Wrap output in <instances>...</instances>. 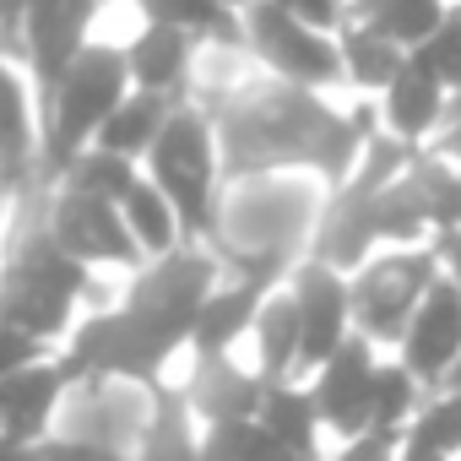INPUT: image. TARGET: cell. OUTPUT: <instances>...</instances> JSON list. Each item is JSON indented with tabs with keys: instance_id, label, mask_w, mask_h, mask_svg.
<instances>
[{
	"instance_id": "obj_1",
	"label": "cell",
	"mask_w": 461,
	"mask_h": 461,
	"mask_svg": "<svg viewBox=\"0 0 461 461\" xmlns=\"http://www.w3.org/2000/svg\"><path fill=\"white\" fill-rule=\"evenodd\" d=\"M87 288H93L87 267L55 245L50 228H39L33 240H23L17 261L0 277V326L33 342H55L60 331H71V310Z\"/></svg>"
},
{
	"instance_id": "obj_2",
	"label": "cell",
	"mask_w": 461,
	"mask_h": 461,
	"mask_svg": "<svg viewBox=\"0 0 461 461\" xmlns=\"http://www.w3.org/2000/svg\"><path fill=\"white\" fill-rule=\"evenodd\" d=\"M439 250H391L380 261H364L353 277V326L364 342H402L412 315L423 310Z\"/></svg>"
},
{
	"instance_id": "obj_3",
	"label": "cell",
	"mask_w": 461,
	"mask_h": 461,
	"mask_svg": "<svg viewBox=\"0 0 461 461\" xmlns=\"http://www.w3.org/2000/svg\"><path fill=\"white\" fill-rule=\"evenodd\" d=\"M125 77H131V60L114 55V50H82L55 93V125H50V163L55 168H71V158H82L77 147L87 136L104 131V120L125 104Z\"/></svg>"
},
{
	"instance_id": "obj_4",
	"label": "cell",
	"mask_w": 461,
	"mask_h": 461,
	"mask_svg": "<svg viewBox=\"0 0 461 461\" xmlns=\"http://www.w3.org/2000/svg\"><path fill=\"white\" fill-rule=\"evenodd\" d=\"M152 185L174 201L185 234L217 228V212H212V131H206L201 114H190V109L168 114L163 136L152 141Z\"/></svg>"
},
{
	"instance_id": "obj_5",
	"label": "cell",
	"mask_w": 461,
	"mask_h": 461,
	"mask_svg": "<svg viewBox=\"0 0 461 461\" xmlns=\"http://www.w3.org/2000/svg\"><path fill=\"white\" fill-rule=\"evenodd\" d=\"M50 234L66 256L82 267H141V245L131 240L125 212L109 201H93L82 190H66L50 212Z\"/></svg>"
},
{
	"instance_id": "obj_6",
	"label": "cell",
	"mask_w": 461,
	"mask_h": 461,
	"mask_svg": "<svg viewBox=\"0 0 461 461\" xmlns=\"http://www.w3.org/2000/svg\"><path fill=\"white\" fill-rule=\"evenodd\" d=\"M375 380H380V358H375V342H364L358 331L342 342V353L315 369V407H321V423L342 439H358L369 434V412H375Z\"/></svg>"
},
{
	"instance_id": "obj_7",
	"label": "cell",
	"mask_w": 461,
	"mask_h": 461,
	"mask_svg": "<svg viewBox=\"0 0 461 461\" xmlns=\"http://www.w3.org/2000/svg\"><path fill=\"white\" fill-rule=\"evenodd\" d=\"M294 304H299V326H304V358H299V375L310 369H326L342 342H348V326H353V283H342V272L310 261L299 267L294 277Z\"/></svg>"
},
{
	"instance_id": "obj_8",
	"label": "cell",
	"mask_w": 461,
	"mask_h": 461,
	"mask_svg": "<svg viewBox=\"0 0 461 461\" xmlns=\"http://www.w3.org/2000/svg\"><path fill=\"white\" fill-rule=\"evenodd\" d=\"M456 364H461V288L439 277L402 337V369L418 385H450Z\"/></svg>"
},
{
	"instance_id": "obj_9",
	"label": "cell",
	"mask_w": 461,
	"mask_h": 461,
	"mask_svg": "<svg viewBox=\"0 0 461 461\" xmlns=\"http://www.w3.org/2000/svg\"><path fill=\"white\" fill-rule=\"evenodd\" d=\"M250 39H256V50H261L288 82L321 87V82H337V77H342V50H331L315 28L294 23L277 0H256V12H250Z\"/></svg>"
},
{
	"instance_id": "obj_10",
	"label": "cell",
	"mask_w": 461,
	"mask_h": 461,
	"mask_svg": "<svg viewBox=\"0 0 461 461\" xmlns=\"http://www.w3.org/2000/svg\"><path fill=\"white\" fill-rule=\"evenodd\" d=\"M66 396H71V380H66L60 358L28 364L12 380H0V439L33 450L39 439L55 434V423L66 412Z\"/></svg>"
},
{
	"instance_id": "obj_11",
	"label": "cell",
	"mask_w": 461,
	"mask_h": 461,
	"mask_svg": "<svg viewBox=\"0 0 461 461\" xmlns=\"http://www.w3.org/2000/svg\"><path fill=\"white\" fill-rule=\"evenodd\" d=\"M267 380L245 364H234V353L222 358H195L190 380H185V402L195 412L201 429H217V423H256L261 418V402H267Z\"/></svg>"
},
{
	"instance_id": "obj_12",
	"label": "cell",
	"mask_w": 461,
	"mask_h": 461,
	"mask_svg": "<svg viewBox=\"0 0 461 461\" xmlns=\"http://www.w3.org/2000/svg\"><path fill=\"white\" fill-rule=\"evenodd\" d=\"M87 12H93V0H33L28 39H33V60H39V77H44L50 93H60L71 60L82 55L77 39L87 28Z\"/></svg>"
},
{
	"instance_id": "obj_13",
	"label": "cell",
	"mask_w": 461,
	"mask_h": 461,
	"mask_svg": "<svg viewBox=\"0 0 461 461\" xmlns=\"http://www.w3.org/2000/svg\"><path fill=\"white\" fill-rule=\"evenodd\" d=\"M261 304H267V288H261V283H228V288H217V294L201 304V315H195V337H190L195 358H222V353H234V342H240L245 331H256Z\"/></svg>"
},
{
	"instance_id": "obj_14",
	"label": "cell",
	"mask_w": 461,
	"mask_h": 461,
	"mask_svg": "<svg viewBox=\"0 0 461 461\" xmlns=\"http://www.w3.org/2000/svg\"><path fill=\"white\" fill-rule=\"evenodd\" d=\"M131 461H201V429H195L185 391H174L163 380L152 385V418H147Z\"/></svg>"
},
{
	"instance_id": "obj_15",
	"label": "cell",
	"mask_w": 461,
	"mask_h": 461,
	"mask_svg": "<svg viewBox=\"0 0 461 461\" xmlns=\"http://www.w3.org/2000/svg\"><path fill=\"white\" fill-rule=\"evenodd\" d=\"M304 358V326L294 294H267L261 321H256V375L267 385H288Z\"/></svg>"
},
{
	"instance_id": "obj_16",
	"label": "cell",
	"mask_w": 461,
	"mask_h": 461,
	"mask_svg": "<svg viewBox=\"0 0 461 461\" xmlns=\"http://www.w3.org/2000/svg\"><path fill=\"white\" fill-rule=\"evenodd\" d=\"M445 114H450V109H445V87L429 82V77L407 60L402 77H396L391 93H385V125H391V136H396V141H423Z\"/></svg>"
},
{
	"instance_id": "obj_17",
	"label": "cell",
	"mask_w": 461,
	"mask_h": 461,
	"mask_svg": "<svg viewBox=\"0 0 461 461\" xmlns=\"http://www.w3.org/2000/svg\"><path fill=\"white\" fill-rule=\"evenodd\" d=\"M358 12V28L380 33L385 44H396L402 55H412L418 44L434 39V28L445 23V6L439 0H353Z\"/></svg>"
},
{
	"instance_id": "obj_18",
	"label": "cell",
	"mask_w": 461,
	"mask_h": 461,
	"mask_svg": "<svg viewBox=\"0 0 461 461\" xmlns=\"http://www.w3.org/2000/svg\"><path fill=\"white\" fill-rule=\"evenodd\" d=\"M267 434H277L288 450H299L304 461H321V407H315V396L304 391V385H272L267 391V402H261V418H256Z\"/></svg>"
},
{
	"instance_id": "obj_19",
	"label": "cell",
	"mask_w": 461,
	"mask_h": 461,
	"mask_svg": "<svg viewBox=\"0 0 461 461\" xmlns=\"http://www.w3.org/2000/svg\"><path fill=\"white\" fill-rule=\"evenodd\" d=\"M120 212H125V228H131V240L141 245V256H152V261H163V256H174L179 250V212H174V201L158 190V185H136L125 201H120Z\"/></svg>"
},
{
	"instance_id": "obj_20",
	"label": "cell",
	"mask_w": 461,
	"mask_h": 461,
	"mask_svg": "<svg viewBox=\"0 0 461 461\" xmlns=\"http://www.w3.org/2000/svg\"><path fill=\"white\" fill-rule=\"evenodd\" d=\"M163 125H168V104H163V93H136V98H125V104L104 120V131H98V152H114V158L152 152V141L163 136Z\"/></svg>"
},
{
	"instance_id": "obj_21",
	"label": "cell",
	"mask_w": 461,
	"mask_h": 461,
	"mask_svg": "<svg viewBox=\"0 0 461 461\" xmlns=\"http://www.w3.org/2000/svg\"><path fill=\"white\" fill-rule=\"evenodd\" d=\"M201 461H304V456L288 450L261 423H217L201 429Z\"/></svg>"
},
{
	"instance_id": "obj_22",
	"label": "cell",
	"mask_w": 461,
	"mask_h": 461,
	"mask_svg": "<svg viewBox=\"0 0 461 461\" xmlns=\"http://www.w3.org/2000/svg\"><path fill=\"white\" fill-rule=\"evenodd\" d=\"M125 60H131V77L141 82V93H168L179 82V71H185V33L152 23Z\"/></svg>"
},
{
	"instance_id": "obj_23",
	"label": "cell",
	"mask_w": 461,
	"mask_h": 461,
	"mask_svg": "<svg viewBox=\"0 0 461 461\" xmlns=\"http://www.w3.org/2000/svg\"><path fill=\"white\" fill-rule=\"evenodd\" d=\"M423 412L418 402V380L402 369V364H380V380H375V412H369V434H407L412 418Z\"/></svg>"
},
{
	"instance_id": "obj_24",
	"label": "cell",
	"mask_w": 461,
	"mask_h": 461,
	"mask_svg": "<svg viewBox=\"0 0 461 461\" xmlns=\"http://www.w3.org/2000/svg\"><path fill=\"white\" fill-rule=\"evenodd\" d=\"M402 66H407V55L396 44H385L369 28H348V39H342V71H353V82L391 93V82L402 77Z\"/></svg>"
},
{
	"instance_id": "obj_25",
	"label": "cell",
	"mask_w": 461,
	"mask_h": 461,
	"mask_svg": "<svg viewBox=\"0 0 461 461\" xmlns=\"http://www.w3.org/2000/svg\"><path fill=\"white\" fill-rule=\"evenodd\" d=\"M136 185H141V179H136L131 158H114V152H87V158H77V163H71V190H82V195H93V201L120 206Z\"/></svg>"
},
{
	"instance_id": "obj_26",
	"label": "cell",
	"mask_w": 461,
	"mask_h": 461,
	"mask_svg": "<svg viewBox=\"0 0 461 461\" xmlns=\"http://www.w3.org/2000/svg\"><path fill=\"white\" fill-rule=\"evenodd\" d=\"M429 82H439L445 93H461V12H445V23L434 28L429 44H418L407 55Z\"/></svg>"
},
{
	"instance_id": "obj_27",
	"label": "cell",
	"mask_w": 461,
	"mask_h": 461,
	"mask_svg": "<svg viewBox=\"0 0 461 461\" xmlns=\"http://www.w3.org/2000/svg\"><path fill=\"white\" fill-rule=\"evenodd\" d=\"M407 439H412V445H423V450H439V456L461 450V391L429 396V402H423V412L412 418Z\"/></svg>"
},
{
	"instance_id": "obj_28",
	"label": "cell",
	"mask_w": 461,
	"mask_h": 461,
	"mask_svg": "<svg viewBox=\"0 0 461 461\" xmlns=\"http://www.w3.org/2000/svg\"><path fill=\"white\" fill-rule=\"evenodd\" d=\"M147 12H152V23L158 28H212V33H222L228 28V12L217 6V0H147Z\"/></svg>"
},
{
	"instance_id": "obj_29",
	"label": "cell",
	"mask_w": 461,
	"mask_h": 461,
	"mask_svg": "<svg viewBox=\"0 0 461 461\" xmlns=\"http://www.w3.org/2000/svg\"><path fill=\"white\" fill-rule=\"evenodd\" d=\"M23 158H28V109H23L17 82H12L6 93H0V168L17 174Z\"/></svg>"
},
{
	"instance_id": "obj_30",
	"label": "cell",
	"mask_w": 461,
	"mask_h": 461,
	"mask_svg": "<svg viewBox=\"0 0 461 461\" xmlns=\"http://www.w3.org/2000/svg\"><path fill=\"white\" fill-rule=\"evenodd\" d=\"M28 364H44V342L23 337V331H12V326H0V380H12V375L28 369Z\"/></svg>"
},
{
	"instance_id": "obj_31",
	"label": "cell",
	"mask_w": 461,
	"mask_h": 461,
	"mask_svg": "<svg viewBox=\"0 0 461 461\" xmlns=\"http://www.w3.org/2000/svg\"><path fill=\"white\" fill-rule=\"evenodd\" d=\"M277 6L294 17V23H304V28H331L337 17H342V0H277Z\"/></svg>"
},
{
	"instance_id": "obj_32",
	"label": "cell",
	"mask_w": 461,
	"mask_h": 461,
	"mask_svg": "<svg viewBox=\"0 0 461 461\" xmlns=\"http://www.w3.org/2000/svg\"><path fill=\"white\" fill-rule=\"evenodd\" d=\"M331 461H396V439H391V434H358V439H348Z\"/></svg>"
},
{
	"instance_id": "obj_33",
	"label": "cell",
	"mask_w": 461,
	"mask_h": 461,
	"mask_svg": "<svg viewBox=\"0 0 461 461\" xmlns=\"http://www.w3.org/2000/svg\"><path fill=\"white\" fill-rule=\"evenodd\" d=\"M439 256H445V267H450V283L461 288V228L439 240Z\"/></svg>"
},
{
	"instance_id": "obj_34",
	"label": "cell",
	"mask_w": 461,
	"mask_h": 461,
	"mask_svg": "<svg viewBox=\"0 0 461 461\" xmlns=\"http://www.w3.org/2000/svg\"><path fill=\"white\" fill-rule=\"evenodd\" d=\"M450 125H445V152L450 158H461V93H456V104H450V114H445Z\"/></svg>"
},
{
	"instance_id": "obj_35",
	"label": "cell",
	"mask_w": 461,
	"mask_h": 461,
	"mask_svg": "<svg viewBox=\"0 0 461 461\" xmlns=\"http://www.w3.org/2000/svg\"><path fill=\"white\" fill-rule=\"evenodd\" d=\"M461 228V174H456V185H450V201H445V222H439V234H456Z\"/></svg>"
},
{
	"instance_id": "obj_36",
	"label": "cell",
	"mask_w": 461,
	"mask_h": 461,
	"mask_svg": "<svg viewBox=\"0 0 461 461\" xmlns=\"http://www.w3.org/2000/svg\"><path fill=\"white\" fill-rule=\"evenodd\" d=\"M396 461H450V456H439V450H423V445L402 439V456H396Z\"/></svg>"
},
{
	"instance_id": "obj_37",
	"label": "cell",
	"mask_w": 461,
	"mask_h": 461,
	"mask_svg": "<svg viewBox=\"0 0 461 461\" xmlns=\"http://www.w3.org/2000/svg\"><path fill=\"white\" fill-rule=\"evenodd\" d=\"M23 12H33V0H0V23H17Z\"/></svg>"
},
{
	"instance_id": "obj_38",
	"label": "cell",
	"mask_w": 461,
	"mask_h": 461,
	"mask_svg": "<svg viewBox=\"0 0 461 461\" xmlns=\"http://www.w3.org/2000/svg\"><path fill=\"white\" fill-rule=\"evenodd\" d=\"M0 461H33V450H28V445H6V439H0Z\"/></svg>"
},
{
	"instance_id": "obj_39",
	"label": "cell",
	"mask_w": 461,
	"mask_h": 461,
	"mask_svg": "<svg viewBox=\"0 0 461 461\" xmlns=\"http://www.w3.org/2000/svg\"><path fill=\"white\" fill-rule=\"evenodd\" d=\"M445 391H461V364H456V375H450V385Z\"/></svg>"
},
{
	"instance_id": "obj_40",
	"label": "cell",
	"mask_w": 461,
	"mask_h": 461,
	"mask_svg": "<svg viewBox=\"0 0 461 461\" xmlns=\"http://www.w3.org/2000/svg\"><path fill=\"white\" fill-rule=\"evenodd\" d=\"M6 87H12V77H6V71H0V93H6Z\"/></svg>"
},
{
	"instance_id": "obj_41",
	"label": "cell",
	"mask_w": 461,
	"mask_h": 461,
	"mask_svg": "<svg viewBox=\"0 0 461 461\" xmlns=\"http://www.w3.org/2000/svg\"><path fill=\"white\" fill-rule=\"evenodd\" d=\"M217 6H222V12H228V6H234V0H217Z\"/></svg>"
}]
</instances>
